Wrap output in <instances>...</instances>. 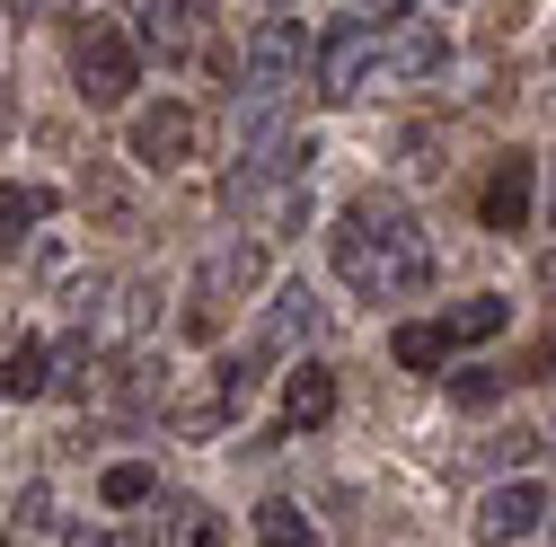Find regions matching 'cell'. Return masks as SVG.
<instances>
[{
    "mask_svg": "<svg viewBox=\"0 0 556 547\" xmlns=\"http://www.w3.org/2000/svg\"><path fill=\"white\" fill-rule=\"evenodd\" d=\"M327 247H336V274L363 301H415L433 283V247H425V230H415L397 203H354V213L327 230Z\"/></svg>",
    "mask_w": 556,
    "mask_h": 547,
    "instance_id": "6da1fadb",
    "label": "cell"
},
{
    "mask_svg": "<svg viewBox=\"0 0 556 547\" xmlns=\"http://www.w3.org/2000/svg\"><path fill=\"white\" fill-rule=\"evenodd\" d=\"M371 72H380V10H344V18H327V36H318V98H327V106L363 98Z\"/></svg>",
    "mask_w": 556,
    "mask_h": 547,
    "instance_id": "7a4b0ae2",
    "label": "cell"
},
{
    "mask_svg": "<svg viewBox=\"0 0 556 547\" xmlns=\"http://www.w3.org/2000/svg\"><path fill=\"white\" fill-rule=\"evenodd\" d=\"M451 62V36L433 10H380V72L389 80H433Z\"/></svg>",
    "mask_w": 556,
    "mask_h": 547,
    "instance_id": "3957f363",
    "label": "cell"
},
{
    "mask_svg": "<svg viewBox=\"0 0 556 547\" xmlns=\"http://www.w3.org/2000/svg\"><path fill=\"white\" fill-rule=\"evenodd\" d=\"M301 62H309V27H301L292 10H265V18L248 27V44H239V80H283V89H301Z\"/></svg>",
    "mask_w": 556,
    "mask_h": 547,
    "instance_id": "277c9868",
    "label": "cell"
},
{
    "mask_svg": "<svg viewBox=\"0 0 556 547\" xmlns=\"http://www.w3.org/2000/svg\"><path fill=\"white\" fill-rule=\"evenodd\" d=\"M132 80H142L132 36H124V27H89V36H80V98H89V106H124Z\"/></svg>",
    "mask_w": 556,
    "mask_h": 547,
    "instance_id": "5b68a950",
    "label": "cell"
},
{
    "mask_svg": "<svg viewBox=\"0 0 556 547\" xmlns=\"http://www.w3.org/2000/svg\"><path fill=\"white\" fill-rule=\"evenodd\" d=\"M547 512H556V504H547L539 476H504V486L477 504V547H513V538H530Z\"/></svg>",
    "mask_w": 556,
    "mask_h": 547,
    "instance_id": "8992f818",
    "label": "cell"
},
{
    "mask_svg": "<svg viewBox=\"0 0 556 547\" xmlns=\"http://www.w3.org/2000/svg\"><path fill=\"white\" fill-rule=\"evenodd\" d=\"M132 160L142 168H186L194 160V106H177V98L142 106L132 115Z\"/></svg>",
    "mask_w": 556,
    "mask_h": 547,
    "instance_id": "52a82bcc",
    "label": "cell"
},
{
    "mask_svg": "<svg viewBox=\"0 0 556 547\" xmlns=\"http://www.w3.org/2000/svg\"><path fill=\"white\" fill-rule=\"evenodd\" d=\"M530 194H539V168L513 151V160H495V177H485L477 221H485V230H521V221H530Z\"/></svg>",
    "mask_w": 556,
    "mask_h": 547,
    "instance_id": "ba28073f",
    "label": "cell"
},
{
    "mask_svg": "<svg viewBox=\"0 0 556 547\" xmlns=\"http://www.w3.org/2000/svg\"><path fill=\"white\" fill-rule=\"evenodd\" d=\"M309 327H318V292H309V283H283V292H274V309H265L256 354H283V345H301Z\"/></svg>",
    "mask_w": 556,
    "mask_h": 547,
    "instance_id": "9c48e42d",
    "label": "cell"
},
{
    "mask_svg": "<svg viewBox=\"0 0 556 547\" xmlns=\"http://www.w3.org/2000/svg\"><path fill=\"white\" fill-rule=\"evenodd\" d=\"M283 416H292V433H318V424L336 416V371H318V362H301V371L283 380Z\"/></svg>",
    "mask_w": 556,
    "mask_h": 547,
    "instance_id": "30bf717a",
    "label": "cell"
},
{
    "mask_svg": "<svg viewBox=\"0 0 556 547\" xmlns=\"http://www.w3.org/2000/svg\"><path fill=\"white\" fill-rule=\"evenodd\" d=\"M504 318H513L504 292H477V301L442 309V354H451V345H485V335H504Z\"/></svg>",
    "mask_w": 556,
    "mask_h": 547,
    "instance_id": "8fae6325",
    "label": "cell"
},
{
    "mask_svg": "<svg viewBox=\"0 0 556 547\" xmlns=\"http://www.w3.org/2000/svg\"><path fill=\"white\" fill-rule=\"evenodd\" d=\"M194 18H203V10H177V0L132 10V53H142V44H151V53H186V44H194Z\"/></svg>",
    "mask_w": 556,
    "mask_h": 547,
    "instance_id": "7c38bea8",
    "label": "cell"
},
{
    "mask_svg": "<svg viewBox=\"0 0 556 547\" xmlns=\"http://www.w3.org/2000/svg\"><path fill=\"white\" fill-rule=\"evenodd\" d=\"M142 327H151V283H115L106 318L80 327V345H124V335H142Z\"/></svg>",
    "mask_w": 556,
    "mask_h": 547,
    "instance_id": "4fadbf2b",
    "label": "cell"
},
{
    "mask_svg": "<svg viewBox=\"0 0 556 547\" xmlns=\"http://www.w3.org/2000/svg\"><path fill=\"white\" fill-rule=\"evenodd\" d=\"M53 213V186H0V256H18V239Z\"/></svg>",
    "mask_w": 556,
    "mask_h": 547,
    "instance_id": "5bb4252c",
    "label": "cell"
},
{
    "mask_svg": "<svg viewBox=\"0 0 556 547\" xmlns=\"http://www.w3.org/2000/svg\"><path fill=\"white\" fill-rule=\"evenodd\" d=\"M45 389H53V354L36 345V335L0 354V397H45Z\"/></svg>",
    "mask_w": 556,
    "mask_h": 547,
    "instance_id": "9a60e30c",
    "label": "cell"
},
{
    "mask_svg": "<svg viewBox=\"0 0 556 547\" xmlns=\"http://www.w3.org/2000/svg\"><path fill=\"white\" fill-rule=\"evenodd\" d=\"M160 547H222V521L177 495V504H160Z\"/></svg>",
    "mask_w": 556,
    "mask_h": 547,
    "instance_id": "2e32d148",
    "label": "cell"
},
{
    "mask_svg": "<svg viewBox=\"0 0 556 547\" xmlns=\"http://www.w3.org/2000/svg\"><path fill=\"white\" fill-rule=\"evenodd\" d=\"M98 495H106L115 512H132V504H151V495H160V476H151L142 459H115V468L98 476Z\"/></svg>",
    "mask_w": 556,
    "mask_h": 547,
    "instance_id": "e0dca14e",
    "label": "cell"
},
{
    "mask_svg": "<svg viewBox=\"0 0 556 547\" xmlns=\"http://www.w3.org/2000/svg\"><path fill=\"white\" fill-rule=\"evenodd\" d=\"M256 538H265V547H318V530L301 521V504H265V512H256Z\"/></svg>",
    "mask_w": 556,
    "mask_h": 547,
    "instance_id": "ac0fdd59",
    "label": "cell"
},
{
    "mask_svg": "<svg viewBox=\"0 0 556 547\" xmlns=\"http://www.w3.org/2000/svg\"><path fill=\"white\" fill-rule=\"evenodd\" d=\"M406 371H433L442 362V327H397V345H389Z\"/></svg>",
    "mask_w": 556,
    "mask_h": 547,
    "instance_id": "d6986e66",
    "label": "cell"
},
{
    "mask_svg": "<svg viewBox=\"0 0 556 547\" xmlns=\"http://www.w3.org/2000/svg\"><path fill=\"white\" fill-rule=\"evenodd\" d=\"M451 397H459V406H495V397H504V380H495V371H459V380H451Z\"/></svg>",
    "mask_w": 556,
    "mask_h": 547,
    "instance_id": "ffe728a7",
    "label": "cell"
},
{
    "mask_svg": "<svg viewBox=\"0 0 556 547\" xmlns=\"http://www.w3.org/2000/svg\"><path fill=\"white\" fill-rule=\"evenodd\" d=\"M530 380H556V335H539V345H530Z\"/></svg>",
    "mask_w": 556,
    "mask_h": 547,
    "instance_id": "44dd1931",
    "label": "cell"
},
{
    "mask_svg": "<svg viewBox=\"0 0 556 547\" xmlns=\"http://www.w3.org/2000/svg\"><path fill=\"white\" fill-rule=\"evenodd\" d=\"M72 547H115V538L106 530H72Z\"/></svg>",
    "mask_w": 556,
    "mask_h": 547,
    "instance_id": "7402d4cb",
    "label": "cell"
},
{
    "mask_svg": "<svg viewBox=\"0 0 556 547\" xmlns=\"http://www.w3.org/2000/svg\"><path fill=\"white\" fill-rule=\"evenodd\" d=\"M539 283H547V292H556V256H547V265H539Z\"/></svg>",
    "mask_w": 556,
    "mask_h": 547,
    "instance_id": "603a6c76",
    "label": "cell"
},
{
    "mask_svg": "<svg viewBox=\"0 0 556 547\" xmlns=\"http://www.w3.org/2000/svg\"><path fill=\"white\" fill-rule=\"evenodd\" d=\"M0 547H10V530H0Z\"/></svg>",
    "mask_w": 556,
    "mask_h": 547,
    "instance_id": "cb8c5ba5",
    "label": "cell"
},
{
    "mask_svg": "<svg viewBox=\"0 0 556 547\" xmlns=\"http://www.w3.org/2000/svg\"><path fill=\"white\" fill-rule=\"evenodd\" d=\"M547 53H556V44H547Z\"/></svg>",
    "mask_w": 556,
    "mask_h": 547,
    "instance_id": "d4e9b609",
    "label": "cell"
}]
</instances>
